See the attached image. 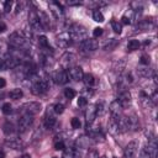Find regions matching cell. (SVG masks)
Wrapping results in <instances>:
<instances>
[{
    "mask_svg": "<svg viewBox=\"0 0 158 158\" xmlns=\"http://www.w3.org/2000/svg\"><path fill=\"white\" fill-rule=\"evenodd\" d=\"M69 36L72 38V41H78V42H83L84 40L88 38V31L84 26L81 25H73L70 28H69Z\"/></svg>",
    "mask_w": 158,
    "mask_h": 158,
    "instance_id": "1",
    "label": "cell"
},
{
    "mask_svg": "<svg viewBox=\"0 0 158 158\" xmlns=\"http://www.w3.org/2000/svg\"><path fill=\"white\" fill-rule=\"evenodd\" d=\"M21 111L23 114H27V115H37L40 111H41V104L40 102H36V101H30V102H26L21 106Z\"/></svg>",
    "mask_w": 158,
    "mask_h": 158,
    "instance_id": "2",
    "label": "cell"
},
{
    "mask_svg": "<svg viewBox=\"0 0 158 158\" xmlns=\"http://www.w3.org/2000/svg\"><path fill=\"white\" fill-rule=\"evenodd\" d=\"M47 90H48V83H47L44 79L36 80V81L32 84V86H31V91H32V94H35V95H42V94H44Z\"/></svg>",
    "mask_w": 158,
    "mask_h": 158,
    "instance_id": "3",
    "label": "cell"
},
{
    "mask_svg": "<svg viewBox=\"0 0 158 158\" xmlns=\"http://www.w3.org/2000/svg\"><path fill=\"white\" fill-rule=\"evenodd\" d=\"M33 122V116L31 115H27V114H23L20 118H19V123H17V128H19V132H25L30 128V126L32 125Z\"/></svg>",
    "mask_w": 158,
    "mask_h": 158,
    "instance_id": "4",
    "label": "cell"
},
{
    "mask_svg": "<svg viewBox=\"0 0 158 158\" xmlns=\"http://www.w3.org/2000/svg\"><path fill=\"white\" fill-rule=\"evenodd\" d=\"M9 43H10L11 46H14V47H22V46L26 43V38H25V36H23L21 32L15 31V32H12V33L10 35V37H9Z\"/></svg>",
    "mask_w": 158,
    "mask_h": 158,
    "instance_id": "5",
    "label": "cell"
},
{
    "mask_svg": "<svg viewBox=\"0 0 158 158\" xmlns=\"http://www.w3.org/2000/svg\"><path fill=\"white\" fill-rule=\"evenodd\" d=\"M28 22H30V26L33 28V30H36V31H41V30H43L42 28V25H41V22H40V17H38V14L36 12V11H30V14H28Z\"/></svg>",
    "mask_w": 158,
    "mask_h": 158,
    "instance_id": "6",
    "label": "cell"
},
{
    "mask_svg": "<svg viewBox=\"0 0 158 158\" xmlns=\"http://www.w3.org/2000/svg\"><path fill=\"white\" fill-rule=\"evenodd\" d=\"M137 149H138V143L136 141L128 142L126 148H125V151H123L125 158H135V156L137 153Z\"/></svg>",
    "mask_w": 158,
    "mask_h": 158,
    "instance_id": "7",
    "label": "cell"
},
{
    "mask_svg": "<svg viewBox=\"0 0 158 158\" xmlns=\"http://www.w3.org/2000/svg\"><path fill=\"white\" fill-rule=\"evenodd\" d=\"M57 44L60 47V48H67L70 43H72V38L69 36L68 32H62L57 36V40H56Z\"/></svg>",
    "mask_w": 158,
    "mask_h": 158,
    "instance_id": "8",
    "label": "cell"
},
{
    "mask_svg": "<svg viewBox=\"0 0 158 158\" xmlns=\"http://www.w3.org/2000/svg\"><path fill=\"white\" fill-rule=\"evenodd\" d=\"M116 101L121 105V107H122V109L128 107V106L131 105V95H130V93H128L127 90L121 91V93L118 94V98H117V100H116Z\"/></svg>",
    "mask_w": 158,
    "mask_h": 158,
    "instance_id": "9",
    "label": "cell"
},
{
    "mask_svg": "<svg viewBox=\"0 0 158 158\" xmlns=\"http://www.w3.org/2000/svg\"><path fill=\"white\" fill-rule=\"evenodd\" d=\"M99 43L94 40V38H86L83 42H80V48L83 51H95L98 49Z\"/></svg>",
    "mask_w": 158,
    "mask_h": 158,
    "instance_id": "10",
    "label": "cell"
},
{
    "mask_svg": "<svg viewBox=\"0 0 158 158\" xmlns=\"http://www.w3.org/2000/svg\"><path fill=\"white\" fill-rule=\"evenodd\" d=\"M68 79H69V75H68V72L65 69H59L54 74V81L57 84H59V85L65 84L68 81Z\"/></svg>",
    "mask_w": 158,
    "mask_h": 158,
    "instance_id": "11",
    "label": "cell"
},
{
    "mask_svg": "<svg viewBox=\"0 0 158 158\" xmlns=\"http://www.w3.org/2000/svg\"><path fill=\"white\" fill-rule=\"evenodd\" d=\"M68 75H69L73 80L79 81V80H81V79H83L84 73H83L81 67H70V69L68 70Z\"/></svg>",
    "mask_w": 158,
    "mask_h": 158,
    "instance_id": "12",
    "label": "cell"
},
{
    "mask_svg": "<svg viewBox=\"0 0 158 158\" xmlns=\"http://www.w3.org/2000/svg\"><path fill=\"white\" fill-rule=\"evenodd\" d=\"M96 115H98V112H96V105H89V107L85 111V120H86L88 126L94 122Z\"/></svg>",
    "mask_w": 158,
    "mask_h": 158,
    "instance_id": "13",
    "label": "cell"
},
{
    "mask_svg": "<svg viewBox=\"0 0 158 158\" xmlns=\"http://www.w3.org/2000/svg\"><path fill=\"white\" fill-rule=\"evenodd\" d=\"M74 60H75V56H74V54H72V53H65V54L62 57L60 63H62V65H63L64 68H68V67H70V65L74 63Z\"/></svg>",
    "mask_w": 158,
    "mask_h": 158,
    "instance_id": "14",
    "label": "cell"
},
{
    "mask_svg": "<svg viewBox=\"0 0 158 158\" xmlns=\"http://www.w3.org/2000/svg\"><path fill=\"white\" fill-rule=\"evenodd\" d=\"M110 112H111L112 116L116 117V118L121 117V112H122V107H121V105H120L117 101L111 102V104H110Z\"/></svg>",
    "mask_w": 158,
    "mask_h": 158,
    "instance_id": "15",
    "label": "cell"
},
{
    "mask_svg": "<svg viewBox=\"0 0 158 158\" xmlns=\"http://www.w3.org/2000/svg\"><path fill=\"white\" fill-rule=\"evenodd\" d=\"M120 118V117H118ZM118 118H116V117H111L110 118V121H109V131L111 132V133H117L118 131H120V126H118Z\"/></svg>",
    "mask_w": 158,
    "mask_h": 158,
    "instance_id": "16",
    "label": "cell"
},
{
    "mask_svg": "<svg viewBox=\"0 0 158 158\" xmlns=\"http://www.w3.org/2000/svg\"><path fill=\"white\" fill-rule=\"evenodd\" d=\"M89 143H90V138L86 137V136H80L77 141H75V144L78 148H81V149H86L89 147Z\"/></svg>",
    "mask_w": 158,
    "mask_h": 158,
    "instance_id": "17",
    "label": "cell"
},
{
    "mask_svg": "<svg viewBox=\"0 0 158 158\" xmlns=\"http://www.w3.org/2000/svg\"><path fill=\"white\" fill-rule=\"evenodd\" d=\"M37 14H38V17H40V22H41V25H42V28H43V30H49L51 25H49V20H48L47 14H44L43 11H40V12H37Z\"/></svg>",
    "mask_w": 158,
    "mask_h": 158,
    "instance_id": "18",
    "label": "cell"
},
{
    "mask_svg": "<svg viewBox=\"0 0 158 158\" xmlns=\"http://www.w3.org/2000/svg\"><path fill=\"white\" fill-rule=\"evenodd\" d=\"M9 96H10L12 100H19V99H21V98L23 96V91H22L20 88H15V89H12V90L9 93Z\"/></svg>",
    "mask_w": 158,
    "mask_h": 158,
    "instance_id": "19",
    "label": "cell"
},
{
    "mask_svg": "<svg viewBox=\"0 0 158 158\" xmlns=\"http://www.w3.org/2000/svg\"><path fill=\"white\" fill-rule=\"evenodd\" d=\"M83 80H84V83H85L86 86H93V85L95 84V78H94V75L90 74V73L84 74V75H83Z\"/></svg>",
    "mask_w": 158,
    "mask_h": 158,
    "instance_id": "20",
    "label": "cell"
},
{
    "mask_svg": "<svg viewBox=\"0 0 158 158\" xmlns=\"http://www.w3.org/2000/svg\"><path fill=\"white\" fill-rule=\"evenodd\" d=\"M56 122H57V120H56L54 116H47L44 118V127L48 128V130H51V128H53V126L56 125Z\"/></svg>",
    "mask_w": 158,
    "mask_h": 158,
    "instance_id": "21",
    "label": "cell"
},
{
    "mask_svg": "<svg viewBox=\"0 0 158 158\" xmlns=\"http://www.w3.org/2000/svg\"><path fill=\"white\" fill-rule=\"evenodd\" d=\"M2 131H4V133L5 135H12L14 132H15V127H14V125L11 123V122H6V123H4V126H2Z\"/></svg>",
    "mask_w": 158,
    "mask_h": 158,
    "instance_id": "22",
    "label": "cell"
},
{
    "mask_svg": "<svg viewBox=\"0 0 158 158\" xmlns=\"http://www.w3.org/2000/svg\"><path fill=\"white\" fill-rule=\"evenodd\" d=\"M139 46H141V43L138 40H130L127 43V49L128 51H136V49H138Z\"/></svg>",
    "mask_w": 158,
    "mask_h": 158,
    "instance_id": "23",
    "label": "cell"
},
{
    "mask_svg": "<svg viewBox=\"0 0 158 158\" xmlns=\"http://www.w3.org/2000/svg\"><path fill=\"white\" fill-rule=\"evenodd\" d=\"M6 143H7L11 148H14V149H22V143H21V141L17 139V138L11 139V141H7Z\"/></svg>",
    "mask_w": 158,
    "mask_h": 158,
    "instance_id": "24",
    "label": "cell"
},
{
    "mask_svg": "<svg viewBox=\"0 0 158 158\" xmlns=\"http://www.w3.org/2000/svg\"><path fill=\"white\" fill-rule=\"evenodd\" d=\"M93 19L96 22H104V15L100 10H94L93 11Z\"/></svg>",
    "mask_w": 158,
    "mask_h": 158,
    "instance_id": "25",
    "label": "cell"
},
{
    "mask_svg": "<svg viewBox=\"0 0 158 158\" xmlns=\"http://www.w3.org/2000/svg\"><path fill=\"white\" fill-rule=\"evenodd\" d=\"M75 95H77V93H75L74 89H72V88H67V89H64V96H65L68 100L74 99Z\"/></svg>",
    "mask_w": 158,
    "mask_h": 158,
    "instance_id": "26",
    "label": "cell"
},
{
    "mask_svg": "<svg viewBox=\"0 0 158 158\" xmlns=\"http://www.w3.org/2000/svg\"><path fill=\"white\" fill-rule=\"evenodd\" d=\"M62 158H74V149L73 148H65V149H63Z\"/></svg>",
    "mask_w": 158,
    "mask_h": 158,
    "instance_id": "27",
    "label": "cell"
},
{
    "mask_svg": "<svg viewBox=\"0 0 158 158\" xmlns=\"http://www.w3.org/2000/svg\"><path fill=\"white\" fill-rule=\"evenodd\" d=\"M38 44H40V47H42V48H48V40H47V37L46 36H40L38 37Z\"/></svg>",
    "mask_w": 158,
    "mask_h": 158,
    "instance_id": "28",
    "label": "cell"
},
{
    "mask_svg": "<svg viewBox=\"0 0 158 158\" xmlns=\"http://www.w3.org/2000/svg\"><path fill=\"white\" fill-rule=\"evenodd\" d=\"M117 44V40H115V38H111V40H109L107 42H106V44L104 46V49H106V51H109V49H112Z\"/></svg>",
    "mask_w": 158,
    "mask_h": 158,
    "instance_id": "29",
    "label": "cell"
},
{
    "mask_svg": "<svg viewBox=\"0 0 158 158\" xmlns=\"http://www.w3.org/2000/svg\"><path fill=\"white\" fill-rule=\"evenodd\" d=\"M111 26H112V30H114L116 33H121V31H122V25H121L120 22L112 21V22H111Z\"/></svg>",
    "mask_w": 158,
    "mask_h": 158,
    "instance_id": "30",
    "label": "cell"
},
{
    "mask_svg": "<svg viewBox=\"0 0 158 158\" xmlns=\"http://www.w3.org/2000/svg\"><path fill=\"white\" fill-rule=\"evenodd\" d=\"M2 112L5 114V115H9V114H11L12 112V106L10 105V102H5L4 105H2Z\"/></svg>",
    "mask_w": 158,
    "mask_h": 158,
    "instance_id": "31",
    "label": "cell"
},
{
    "mask_svg": "<svg viewBox=\"0 0 158 158\" xmlns=\"http://www.w3.org/2000/svg\"><path fill=\"white\" fill-rule=\"evenodd\" d=\"M70 125H72V127L74 128V130H77V128H79L80 127V120L78 118V117H73L72 120H70Z\"/></svg>",
    "mask_w": 158,
    "mask_h": 158,
    "instance_id": "32",
    "label": "cell"
},
{
    "mask_svg": "<svg viewBox=\"0 0 158 158\" xmlns=\"http://www.w3.org/2000/svg\"><path fill=\"white\" fill-rule=\"evenodd\" d=\"M139 62H141L142 64H144V65H148V64L151 63V57H149L148 54H142Z\"/></svg>",
    "mask_w": 158,
    "mask_h": 158,
    "instance_id": "33",
    "label": "cell"
},
{
    "mask_svg": "<svg viewBox=\"0 0 158 158\" xmlns=\"http://www.w3.org/2000/svg\"><path fill=\"white\" fill-rule=\"evenodd\" d=\"M64 148H65V146H64V142L63 141H57L54 143V149L56 151H63Z\"/></svg>",
    "mask_w": 158,
    "mask_h": 158,
    "instance_id": "34",
    "label": "cell"
},
{
    "mask_svg": "<svg viewBox=\"0 0 158 158\" xmlns=\"http://www.w3.org/2000/svg\"><path fill=\"white\" fill-rule=\"evenodd\" d=\"M12 1L11 0H6L5 2H4V11L5 12H9L10 10H11V7H12Z\"/></svg>",
    "mask_w": 158,
    "mask_h": 158,
    "instance_id": "35",
    "label": "cell"
},
{
    "mask_svg": "<svg viewBox=\"0 0 158 158\" xmlns=\"http://www.w3.org/2000/svg\"><path fill=\"white\" fill-rule=\"evenodd\" d=\"M64 111V105L63 104H56L54 105V112L56 114H63Z\"/></svg>",
    "mask_w": 158,
    "mask_h": 158,
    "instance_id": "36",
    "label": "cell"
},
{
    "mask_svg": "<svg viewBox=\"0 0 158 158\" xmlns=\"http://www.w3.org/2000/svg\"><path fill=\"white\" fill-rule=\"evenodd\" d=\"M101 35H102V28H101V27H95L94 31H93L94 38H98V37H100Z\"/></svg>",
    "mask_w": 158,
    "mask_h": 158,
    "instance_id": "37",
    "label": "cell"
},
{
    "mask_svg": "<svg viewBox=\"0 0 158 158\" xmlns=\"http://www.w3.org/2000/svg\"><path fill=\"white\" fill-rule=\"evenodd\" d=\"M86 104H88V100L84 96H79V99H78V106H85Z\"/></svg>",
    "mask_w": 158,
    "mask_h": 158,
    "instance_id": "38",
    "label": "cell"
},
{
    "mask_svg": "<svg viewBox=\"0 0 158 158\" xmlns=\"http://www.w3.org/2000/svg\"><path fill=\"white\" fill-rule=\"evenodd\" d=\"M88 158H99V154L95 149H90L89 151V154H88Z\"/></svg>",
    "mask_w": 158,
    "mask_h": 158,
    "instance_id": "39",
    "label": "cell"
},
{
    "mask_svg": "<svg viewBox=\"0 0 158 158\" xmlns=\"http://www.w3.org/2000/svg\"><path fill=\"white\" fill-rule=\"evenodd\" d=\"M6 30H7V26H6V23H5L4 21H0V33L5 32Z\"/></svg>",
    "mask_w": 158,
    "mask_h": 158,
    "instance_id": "40",
    "label": "cell"
},
{
    "mask_svg": "<svg viewBox=\"0 0 158 158\" xmlns=\"http://www.w3.org/2000/svg\"><path fill=\"white\" fill-rule=\"evenodd\" d=\"M121 22H122V23H125V25H128V23L131 22V20H130V17H127L126 15H123V16H122V19H121Z\"/></svg>",
    "mask_w": 158,
    "mask_h": 158,
    "instance_id": "41",
    "label": "cell"
},
{
    "mask_svg": "<svg viewBox=\"0 0 158 158\" xmlns=\"http://www.w3.org/2000/svg\"><path fill=\"white\" fill-rule=\"evenodd\" d=\"M5 85H6V80H5L4 78H1V77H0V89H1V88H4Z\"/></svg>",
    "mask_w": 158,
    "mask_h": 158,
    "instance_id": "42",
    "label": "cell"
},
{
    "mask_svg": "<svg viewBox=\"0 0 158 158\" xmlns=\"http://www.w3.org/2000/svg\"><path fill=\"white\" fill-rule=\"evenodd\" d=\"M21 158H31V156H30L28 153H25V154L21 156Z\"/></svg>",
    "mask_w": 158,
    "mask_h": 158,
    "instance_id": "43",
    "label": "cell"
},
{
    "mask_svg": "<svg viewBox=\"0 0 158 158\" xmlns=\"http://www.w3.org/2000/svg\"><path fill=\"white\" fill-rule=\"evenodd\" d=\"M0 158H5V152L4 151H0Z\"/></svg>",
    "mask_w": 158,
    "mask_h": 158,
    "instance_id": "44",
    "label": "cell"
},
{
    "mask_svg": "<svg viewBox=\"0 0 158 158\" xmlns=\"http://www.w3.org/2000/svg\"><path fill=\"white\" fill-rule=\"evenodd\" d=\"M99 158H106V157H99Z\"/></svg>",
    "mask_w": 158,
    "mask_h": 158,
    "instance_id": "45",
    "label": "cell"
},
{
    "mask_svg": "<svg viewBox=\"0 0 158 158\" xmlns=\"http://www.w3.org/2000/svg\"><path fill=\"white\" fill-rule=\"evenodd\" d=\"M53 158H57V157H53Z\"/></svg>",
    "mask_w": 158,
    "mask_h": 158,
    "instance_id": "46",
    "label": "cell"
}]
</instances>
